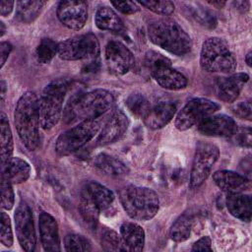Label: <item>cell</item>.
I'll list each match as a JSON object with an SVG mask.
<instances>
[{
  "instance_id": "1",
  "label": "cell",
  "mask_w": 252,
  "mask_h": 252,
  "mask_svg": "<svg viewBox=\"0 0 252 252\" xmlns=\"http://www.w3.org/2000/svg\"><path fill=\"white\" fill-rule=\"evenodd\" d=\"M114 103L112 94L106 90L96 89L75 95L67 104L64 119L67 123L98 118L109 110Z\"/></svg>"
},
{
  "instance_id": "2",
  "label": "cell",
  "mask_w": 252,
  "mask_h": 252,
  "mask_svg": "<svg viewBox=\"0 0 252 252\" xmlns=\"http://www.w3.org/2000/svg\"><path fill=\"white\" fill-rule=\"evenodd\" d=\"M15 125L18 135L30 151H34L39 143L38 98L33 92L25 93L18 100L15 114Z\"/></svg>"
},
{
  "instance_id": "3",
  "label": "cell",
  "mask_w": 252,
  "mask_h": 252,
  "mask_svg": "<svg viewBox=\"0 0 252 252\" xmlns=\"http://www.w3.org/2000/svg\"><path fill=\"white\" fill-rule=\"evenodd\" d=\"M148 35L154 44L178 56L185 55L192 48L191 37L173 20L162 19L152 23Z\"/></svg>"
},
{
  "instance_id": "4",
  "label": "cell",
  "mask_w": 252,
  "mask_h": 252,
  "mask_svg": "<svg viewBox=\"0 0 252 252\" xmlns=\"http://www.w3.org/2000/svg\"><path fill=\"white\" fill-rule=\"evenodd\" d=\"M119 199L126 214L137 220L153 219L159 209L158 194L147 187L128 185L120 190Z\"/></svg>"
},
{
  "instance_id": "5",
  "label": "cell",
  "mask_w": 252,
  "mask_h": 252,
  "mask_svg": "<svg viewBox=\"0 0 252 252\" xmlns=\"http://www.w3.org/2000/svg\"><path fill=\"white\" fill-rule=\"evenodd\" d=\"M69 83L65 79H57L50 82L38 98V114L40 126L45 129L54 127L61 118L62 105Z\"/></svg>"
},
{
  "instance_id": "6",
  "label": "cell",
  "mask_w": 252,
  "mask_h": 252,
  "mask_svg": "<svg viewBox=\"0 0 252 252\" xmlns=\"http://www.w3.org/2000/svg\"><path fill=\"white\" fill-rule=\"evenodd\" d=\"M200 65L210 73H232L236 68V60L227 44L220 37L206 39L201 48Z\"/></svg>"
},
{
  "instance_id": "7",
  "label": "cell",
  "mask_w": 252,
  "mask_h": 252,
  "mask_svg": "<svg viewBox=\"0 0 252 252\" xmlns=\"http://www.w3.org/2000/svg\"><path fill=\"white\" fill-rule=\"evenodd\" d=\"M99 128L100 121L97 118L80 122L58 137L55 143L56 153L64 157L78 151L97 134Z\"/></svg>"
},
{
  "instance_id": "8",
  "label": "cell",
  "mask_w": 252,
  "mask_h": 252,
  "mask_svg": "<svg viewBox=\"0 0 252 252\" xmlns=\"http://www.w3.org/2000/svg\"><path fill=\"white\" fill-rule=\"evenodd\" d=\"M57 54L61 59L67 61L97 59L99 43L93 33L75 35L58 43Z\"/></svg>"
},
{
  "instance_id": "9",
  "label": "cell",
  "mask_w": 252,
  "mask_h": 252,
  "mask_svg": "<svg viewBox=\"0 0 252 252\" xmlns=\"http://www.w3.org/2000/svg\"><path fill=\"white\" fill-rule=\"evenodd\" d=\"M220 108L216 102L203 97L190 99L176 115L175 127L180 131L188 130Z\"/></svg>"
},
{
  "instance_id": "10",
  "label": "cell",
  "mask_w": 252,
  "mask_h": 252,
  "mask_svg": "<svg viewBox=\"0 0 252 252\" xmlns=\"http://www.w3.org/2000/svg\"><path fill=\"white\" fill-rule=\"evenodd\" d=\"M219 156L220 151L216 145L206 142H200L197 145L190 174L191 188H197L205 182Z\"/></svg>"
},
{
  "instance_id": "11",
  "label": "cell",
  "mask_w": 252,
  "mask_h": 252,
  "mask_svg": "<svg viewBox=\"0 0 252 252\" xmlns=\"http://www.w3.org/2000/svg\"><path fill=\"white\" fill-rule=\"evenodd\" d=\"M15 224L21 247L27 252L33 251L36 243L34 224L32 210L25 202L20 203L15 212Z\"/></svg>"
},
{
  "instance_id": "12",
  "label": "cell",
  "mask_w": 252,
  "mask_h": 252,
  "mask_svg": "<svg viewBox=\"0 0 252 252\" xmlns=\"http://www.w3.org/2000/svg\"><path fill=\"white\" fill-rule=\"evenodd\" d=\"M105 62L110 73L124 75L135 64L133 53L120 41H110L105 47Z\"/></svg>"
},
{
  "instance_id": "13",
  "label": "cell",
  "mask_w": 252,
  "mask_h": 252,
  "mask_svg": "<svg viewBox=\"0 0 252 252\" xmlns=\"http://www.w3.org/2000/svg\"><path fill=\"white\" fill-rule=\"evenodd\" d=\"M59 21L71 30H81L88 19V5L85 1H61L57 7Z\"/></svg>"
},
{
  "instance_id": "14",
  "label": "cell",
  "mask_w": 252,
  "mask_h": 252,
  "mask_svg": "<svg viewBox=\"0 0 252 252\" xmlns=\"http://www.w3.org/2000/svg\"><path fill=\"white\" fill-rule=\"evenodd\" d=\"M236 129V122L225 114H212L198 123V131L205 136L230 137Z\"/></svg>"
},
{
  "instance_id": "15",
  "label": "cell",
  "mask_w": 252,
  "mask_h": 252,
  "mask_svg": "<svg viewBox=\"0 0 252 252\" xmlns=\"http://www.w3.org/2000/svg\"><path fill=\"white\" fill-rule=\"evenodd\" d=\"M128 127L129 119L127 115L120 109L113 111L98 135V145L106 146L116 142L126 133Z\"/></svg>"
},
{
  "instance_id": "16",
  "label": "cell",
  "mask_w": 252,
  "mask_h": 252,
  "mask_svg": "<svg viewBox=\"0 0 252 252\" xmlns=\"http://www.w3.org/2000/svg\"><path fill=\"white\" fill-rule=\"evenodd\" d=\"M40 241L45 251H60V237L58 224L55 219L42 212L38 218Z\"/></svg>"
},
{
  "instance_id": "17",
  "label": "cell",
  "mask_w": 252,
  "mask_h": 252,
  "mask_svg": "<svg viewBox=\"0 0 252 252\" xmlns=\"http://www.w3.org/2000/svg\"><path fill=\"white\" fill-rule=\"evenodd\" d=\"M249 76L246 73H236L227 78H222L217 83V94L225 102H233L239 95Z\"/></svg>"
},
{
  "instance_id": "18",
  "label": "cell",
  "mask_w": 252,
  "mask_h": 252,
  "mask_svg": "<svg viewBox=\"0 0 252 252\" xmlns=\"http://www.w3.org/2000/svg\"><path fill=\"white\" fill-rule=\"evenodd\" d=\"M213 179L217 186L227 194L243 193L249 187V181L243 175L231 170H218Z\"/></svg>"
},
{
  "instance_id": "19",
  "label": "cell",
  "mask_w": 252,
  "mask_h": 252,
  "mask_svg": "<svg viewBox=\"0 0 252 252\" xmlns=\"http://www.w3.org/2000/svg\"><path fill=\"white\" fill-rule=\"evenodd\" d=\"M176 112V106L171 102H159L150 107L143 117L145 125L150 129H160L167 125Z\"/></svg>"
},
{
  "instance_id": "20",
  "label": "cell",
  "mask_w": 252,
  "mask_h": 252,
  "mask_svg": "<svg viewBox=\"0 0 252 252\" xmlns=\"http://www.w3.org/2000/svg\"><path fill=\"white\" fill-rule=\"evenodd\" d=\"M157 83L166 90L176 91L184 89L187 86L186 77L180 72L171 68V66L162 67L151 73Z\"/></svg>"
},
{
  "instance_id": "21",
  "label": "cell",
  "mask_w": 252,
  "mask_h": 252,
  "mask_svg": "<svg viewBox=\"0 0 252 252\" xmlns=\"http://www.w3.org/2000/svg\"><path fill=\"white\" fill-rule=\"evenodd\" d=\"M228 212L236 219L243 221H250L251 210V197L242 193L227 194L225 200Z\"/></svg>"
},
{
  "instance_id": "22",
  "label": "cell",
  "mask_w": 252,
  "mask_h": 252,
  "mask_svg": "<svg viewBox=\"0 0 252 252\" xmlns=\"http://www.w3.org/2000/svg\"><path fill=\"white\" fill-rule=\"evenodd\" d=\"M121 237L129 251H142L145 245V231L135 222H124L120 227Z\"/></svg>"
},
{
  "instance_id": "23",
  "label": "cell",
  "mask_w": 252,
  "mask_h": 252,
  "mask_svg": "<svg viewBox=\"0 0 252 252\" xmlns=\"http://www.w3.org/2000/svg\"><path fill=\"white\" fill-rule=\"evenodd\" d=\"M94 165L104 174L113 177H121L129 173V168L126 164L106 154L97 155L94 160Z\"/></svg>"
},
{
  "instance_id": "24",
  "label": "cell",
  "mask_w": 252,
  "mask_h": 252,
  "mask_svg": "<svg viewBox=\"0 0 252 252\" xmlns=\"http://www.w3.org/2000/svg\"><path fill=\"white\" fill-rule=\"evenodd\" d=\"M0 146H1V167L5 168L12 158L13 155V136L11 132V128L9 125V121L5 113H1L0 118Z\"/></svg>"
},
{
  "instance_id": "25",
  "label": "cell",
  "mask_w": 252,
  "mask_h": 252,
  "mask_svg": "<svg viewBox=\"0 0 252 252\" xmlns=\"http://www.w3.org/2000/svg\"><path fill=\"white\" fill-rule=\"evenodd\" d=\"M95 25L99 30L120 32L124 30V26L117 14L109 7L99 8L94 17Z\"/></svg>"
},
{
  "instance_id": "26",
  "label": "cell",
  "mask_w": 252,
  "mask_h": 252,
  "mask_svg": "<svg viewBox=\"0 0 252 252\" xmlns=\"http://www.w3.org/2000/svg\"><path fill=\"white\" fill-rule=\"evenodd\" d=\"M84 189L96 204L100 212L109 208L114 201L113 193L108 188L97 182L90 181L85 185Z\"/></svg>"
},
{
  "instance_id": "27",
  "label": "cell",
  "mask_w": 252,
  "mask_h": 252,
  "mask_svg": "<svg viewBox=\"0 0 252 252\" xmlns=\"http://www.w3.org/2000/svg\"><path fill=\"white\" fill-rule=\"evenodd\" d=\"M5 170L13 184H20L27 181L31 175V166L23 158L18 157H12L7 166L3 168Z\"/></svg>"
},
{
  "instance_id": "28",
  "label": "cell",
  "mask_w": 252,
  "mask_h": 252,
  "mask_svg": "<svg viewBox=\"0 0 252 252\" xmlns=\"http://www.w3.org/2000/svg\"><path fill=\"white\" fill-rule=\"evenodd\" d=\"M45 4V1H18L16 17L23 23H32L39 16Z\"/></svg>"
},
{
  "instance_id": "29",
  "label": "cell",
  "mask_w": 252,
  "mask_h": 252,
  "mask_svg": "<svg viewBox=\"0 0 252 252\" xmlns=\"http://www.w3.org/2000/svg\"><path fill=\"white\" fill-rule=\"evenodd\" d=\"M193 217L189 213L181 215L170 228V238L176 242H182L189 238L193 226Z\"/></svg>"
},
{
  "instance_id": "30",
  "label": "cell",
  "mask_w": 252,
  "mask_h": 252,
  "mask_svg": "<svg viewBox=\"0 0 252 252\" xmlns=\"http://www.w3.org/2000/svg\"><path fill=\"white\" fill-rule=\"evenodd\" d=\"M80 211L84 220L89 223L94 224L97 221L100 210L84 188L81 191Z\"/></svg>"
},
{
  "instance_id": "31",
  "label": "cell",
  "mask_w": 252,
  "mask_h": 252,
  "mask_svg": "<svg viewBox=\"0 0 252 252\" xmlns=\"http://www.w3.org/2000/svg\"><path fill=\"white\" fill-rule=\"evenodd\" d=\"M126 106L128 109L138 117H144L150 109V102L142 94H132L126 99Z\"/></svg>"
},
{
  "instance_id": "32",
  "label": "cell",
  "mask_w": 252,
  "mask_h": 252,
  "mask_svg": "<svg viewBox=\"0 0 252 252\" xmlns=\"http://www.w3.org/2000/svg\"><path fill=\"white\" fill-rule=\"evenodd\" d=\"M57 48L58 43L51 38H42L35 50L37 61L42 64L49 63L57 53Z\"/></svg>"
},
{
  "instance_id": "33",
  "label": "cell",
  "mask_w": 252,
  "mask_h": 252,
  "mask_svg": "<svg viewBox=\"0 0 252 252\" xmlns=\"http://www.w3.org/2000/svg\"><path fill=\"white\" fill-rule=\"evenodd\" d=\"M12 182L5 170L1 172V207L4 210H11L14 206V191Z\"/></svg>"
},
{
  "instance_id": "34",
  "label": "cell",
  "mask_w": 252,
  "mask_h": 252,
  "mask_svg": "<svg viewBox=\"0 0 252 252\" xmlns=\"http://www.w3.org/2000/svg\"><path fill=\"white\" fill-rule=\"evenodd\" d=\"M101 246L105 251H126L125 243L115 231L105 230L101 235Z\"/></svg>"
},
{
  "instance_id": "35",
  "label": "cell",
  "mask_w": 252,
  "mask_h": 252,
  "mask_svg": "<svg viewBox=\"0 0 252 252\" xmlns=\"http://www.w3.org/2000/svg\"><path fill=\"white\" fill-rule=\"evenodd\" d=\"M66 251H90L92 249L89 240L83 235L72 233L66 235L64 239Z\"/></svg>"
},
{
  "instance_id": "36",
  "label": "cell",
  "mask_w": 252,
  "mask_h": 252,
  "mask_svg": "<svg viewBox=\"0 0 252 252\" xmlns=\"http://www.w3.org/2000/svg\"><path fill=\"white\" fill-rule=\"evenodd\" d=\"M145 64L150 73H152L162 67L171 66V61L167 57L158 52L149 51L147 52L145 57Z\"/></svg>"
},
{
  "instance_id": "37",
  "label": "cell",
  "mask_w": 252,
  "mask_h": 252,
  "mask_svg": "<svg viewBox=\"0 0 252 252\" xmlns=\"http://www.w3.org/2000/svg\"><path fill=\"white\" fill-rule=\"evenodd\" d=\"M141 5L156 14L168 16L174 11V4L171 1H142Z\"/></svg>"
},
{
  "instance_id": "38",
  "label": "cell",
  "mask_w": 252,
  "mask_h": 252,
  "mask_svg": "<svg viewBox=\"0 0 252 252\" xmlns=\"http://www.w3.org/2000/svg\"><path fill=\"white\" fill-rule=\"evenodd\" d=\"M0 241L6 247H11L13 244V232L11 220L5 212H1V231Z\"/></svg>"
},
{
  "instance_id": "39",
  "label": "cell",
  "mask_w": 252,
  "mask_h": 252,
  "mask_svg": "<svg viewBox=\"0 0 252 252\" xmlns=\"http://www.w3.org/2000/svg\"><path fill=\"white\" fill-rule=\"evenodd\" d=\"M232 142L238 146L250 148L251 146V129L250 128H238L229 137Z\"/></svg>"
},
{
  "instance_id": "40",
  "label": "cell",
  "mask_w": 252,
  "mask_h": 252,
  "mask_svg": "<svg viewBox=\"0 0 252 252\" xmlns=\"http://www.w3.org/2000/svg\"><path fill=\"white\" fill-rule=\"evenodd\" d=\"M111 4L122 14L130 15L137 13L140 10V7L136 2L132 1H113Z\"/></svg>"
},
{
  "instance_id": "41",
  "label": "cell",
  "mask_w": 252,
  "mask_h": 252,
  "mask_svg": "<svg viewBox=\"0 0 252 252\" xmlns=\"http://www.w3.org/2000/svg\"><path fill=\"white\" fill-rule=\"evenodd\" d=\"M232 111L235 115L242 119L251 120L252 110H251V102L250 101H242L234 106H232Z\"/></svg>"
},
{
  "instance_id": "42",
  "label": "cell",
  "mask_w": 252,
  "mask_h": 252,
  "mask_svg": "<svg viewBox=\"0 0 252 252\" xmlns=\"http://www.w3.org/2000/svg\"><path fill=\"white\" fill-rule=\"evenodd\" d=\"M212 251V240L209 236H204L197 240L193 246H192V251Z\"/></svg>"
},
{
  "instance_id": "43",
  "label": "cell",
  "mask_w": 252,
  "mask_h": 252,
  "mask_svg": "<svg viewBox=\"0 0 252 252\" xmlns=\"http://www.w3.org/2000/svg\"><path fill=\"white\" fill-rule=\"evenodd\" d=\"M12 51V45L10 42L2 41L0 44V57H1V68L4 66L10 52Z\"/></svg>"
},
{
  "instance_id": "44",
  "label": "cell",
  "mask_w": 252,
  "mask_h": 252,
  "mask_svg": "<svg viewBox=\"0 0 252 252\" xmlns=\"http://www.w3.org/2000/svg\"><path fill=\"white\" fill-rule=\"evenodd\" d=\"M99 68V60L97 59H93V60H89L88 63H86L83 66L82 72L86 73V74H90V73H94L98 70Z\"/></svg>"
},
{
  "instance_id": "45",
  "label": "cell",
  "mask_w": 252,
  "mask_h": 252,
  "mask_svg": "<svg viewBox=\"0 0 252 252\" xmlns=\"http://www.w3.org/2000/svg\"><path fill=\"white\" fill-rule=\"evenodd\" d=\"M14 1H8V0H2L0 3V14L1 16L5 17L9 15L14 7Z\"/></svg>"
},
{
  "instance_id": "46",
  "label": "cell",
  "mask_w": 252,
  "mask_h": 252,
  "mask_svg": "<svg viewBox=\"0 0 252 252\" xmlns=\"http://www.w3.org/2000/svg\"><path fill=\"white\" fill-rule=\"evenodd\" d=\"M5 92H6V84H5V82L2 80V81H1V97H2V100H3V98H4Z\"/></svg>"
},
{
  "instance_id": "47",
  "label": "cell",
  "mask_w": 252,
  "mask_h": 252,
  "mask_svg": "<svg viewBox=\"0 0 252 252\" xmlns=\"http://www.w3.org/2000/svg\"><path fill=\"white\" fill-rule=\"evenodd\" d=\"M251 57H252V52L251 51H249L247 54H246V56H245V61H246V63H247V65L248 66H251Z\"/></svg>"
},
{
  "instance_id": "48",
  "label": "cell",
  "mask_w": 252,
  "mask_h": 252,
  "mask_svg": "<svg viewBox=\"0 0 252 252\" xmlns=\"http://www.w3.org/2000/svg\"><path fill=\"white\" fill-rule=\"evenodd\" d=\"M209 3L212 4L213 6H217L218 8H221L225 4V2H220V1H213V2H209Z\"/></svg>"
},
{
  "instance_id": "49",
  "label": "cell",
  "mask_w": 252,
  "mask_h": 252,
  "mask_svg": "<svg viewBox=\"0 0 252 252\" xmlns=\"http://www.w3.org/2000/svg\"><path fill=\"white\" fill-rule=\"evenodd\" d=\"M0 32H1L0 35L3 36V34L5 33V26H4V23H3V22H0Z\"/></svg>"
}]
</instances>
